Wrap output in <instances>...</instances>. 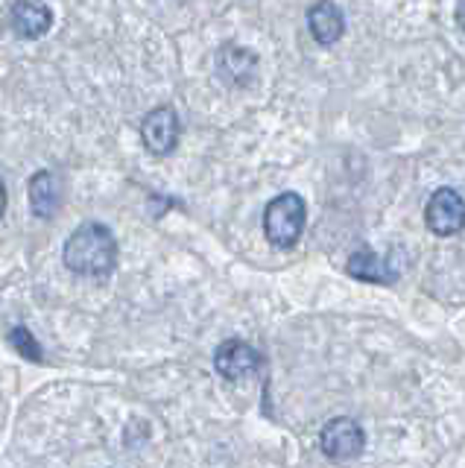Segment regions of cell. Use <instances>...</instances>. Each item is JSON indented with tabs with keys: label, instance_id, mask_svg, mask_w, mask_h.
<instances>
[{
	"label": "cell",
	"instance_id": "1",
	"mask_svg": "<svg viewBox=\"0 0 465 468\" xmlns=\"http://www.w3.org/2000/svg\"><path fill=\"white\" fill-rule=\"evenodd\" d=\"M65 267L82 278H106L118 267V240L103 223H82L62 249Z\"/></svg>",
	"mask_w": 465,
	"mask_h": 468
},
{
	"label": "cell",
	"instance_id": "2",
	"mask_svg": "<svg viewBox=\"0 0 465 468\" xmlns=\"http://www.w3.org/2000/svg\"><path fill=\"white\" fill-rule=\"evenodd\" d=\"M304 219H308V205L299 194L287 190V194L275 197L267 211H264V234L272 246L290 249L296 246L301 231H304Z\"/></svg>",
	"mask_w": 465,
	"mask_h": 468
},
{
	"label": "cell",
	"instance_id": "3",
	"mask_svg": "<svg viewBox=\"0 0 465 468\" xmlns=\"http://www.w3.org/2000/svg\"><path fill=\"white\" fill-rule=\"evenodd\" d=\"M425 219L433 234H439V238H454V234H460L465 229V199L450 187L436 190V194L428 199Z\"/></svg>",
	"mask_w": 465,
	"mask_h": 468
},
{
	"label": "cell",
	"instance_id": "4",
	"mask_svg": "<svg viewBox=\"0 0 465 468\" xmlns=\"http://www.w3.org/2000/svg\"><path fill=\"white\" fill-rule=\"evenodd\" d=\"M179 132H182L179 114L173 112L170 106H158V109H153L147 117H143L141 141H143V146H147L153 155H167V153L176 150Z\"/></svg>",
	"mask_w": 465,
	"mask_h": 468
},
{
	"label": "cell",
	"instance_id": "5",
	"mask_svg": "<svg viewBox=\"0 0 465 468\" xmlns=\"http://www.w3.org/2000/svg\"><path fill=\"white\" fill-rule=\"evenodd\" d=\"M319 442H322V451L331 460H352L366 448V433H363V428L354 419L340 416L325 424Z\"/></svg>",
	"mask_w": 465,
	"mask_h": 468
},
{
	"label": "cell",
	"instance_id": "6",
	"mask_svg": "<svg viewBox=\"0 0 465 468\" xmlns=\"http://www.w3.org/2000/svg\"><path fill=\"white\" fill-rule=\"evenodd\" d=\"M214 369L228 380L249 378L260 369V355L243 340H226L214 351Z\"/></svg>",
	"mask_w": 465,
	"mask_h": 468
},
{
	"label": "cell",
	"instance_id": "7",
	"mask_svg": "<svg viewBox=\"0 0 465 468\" xmlns=\"http://www.w3.org/2000/svg\"><path fill=\"white\" fill-rule=\"evenodd\" d=\"M396 255L398 252L381 258L369 252V249H360V252L348 258V275H354L357 282H366V284H392L401 275V263H392Z\"/></svg>",
	"mask_w": 465,
	"mask_h": 468
},
{
	"label": "cell",
	"instance_id": "8",
	"mask_svg": "<svg viewBox=\"0 0 465 468\" xmlns=\"http://www.w3.org/2000/svg\"><path fill=\"white\" fill-rule=\"evenodd\" d=\"M53 27V12L50 6H45L41 0H18L12 6V29L26 38V41H36L48 33Z\"/></svg>",
	"mask_w": 465,
	"mask_h": 468
},
{
	"label": "cell",
	"instance_id": "9",
	"mask_svg": "<svg viewBox=\"0 0 465 468\" xmlns=\"http://www.w3.org/2000/svg\"><path fill=\"white\" fill-rule=\"evenodd\" d=\"M308 24H311L313 38L322 44V48H331L333 41H340L343 38V29H345L343 12L333 6L331 0H319V4L311 6Z\"/></svg>",
	"mask_w": 465,
	"mask_h": 468
},
{
	"label": "cell",
	"instance_id": "10",
	"mask_svg": "<svg viewBox=\"0 0 465 468\" xmlns=\"http://www.w3.org/2000/svg\"><path fill=\"white\" fill-rule=\"evenodd\" d=\"M30 205L36 217H53L62 205V185L56 179V173L38 170L30 179Z\"/></svg>",
	"mask_w": 465,
	"mask_h": 468
},
{
	"label": "cell",
	"instance_id": "11",
	"mask_svg": "<svg viewBox=\"0 0 465 468\" xmlns=\"http://www.w3.org/2000/svg\"><path fill=\"white\" fill-rule=\"evenodd\" d=\"M217 68H220L226 82L246 85V82H252V77H255L258 56L249 53L246 48H223L220 56H217Z\"/></svg>",
	"mask_w": 465,
	"mask_h": 468
},
{
	"label": "cell",
	"instance_id": "12",
	"mask_svg": "<svg viewBox=\"0 0 465 468\" xmlns=\"http://www.w3.org/2000/svg\"><path fill=\"white\" fill-rule=\"evenodd\" d=\"M9 346L16 348L21 357L33 360V363H41V360H45V351H41V346H38V340L33 336V331H30V328H24V325H18V328H12V331H9Z\"/></svg>",
	"mask_w": 465,
	"mask_h": 468
},
{
	"label": "cell",
	"instance_id": "13",
	"mask_svg": "<svg viewBox=\"0 0 465 468\" xmlns=\"http://www.w3.org/2000/svg\"><path fill=\"white\" fill-rule=\"evenodd\" d=\"M4 211H6V185L0 179V217H4Z\"/></svg>",
	"mask_w": 465,
	"mask_h": 468
},
{
	"label": "cell",
	"instance_id": "14",
	"mask_svg": "<svg viewBox=\"0 0 465 468\" xmlns=\"http://www.w3.org/2000/svg\"><path fill=\"white\" fill-rule=\"evenodd\" d=\"M457 24H460V27L465 29V0H462V4L457 6Z\"/></svg>",
	"mask_w": 465,
	"mask_h": 468
}]
</instances>
